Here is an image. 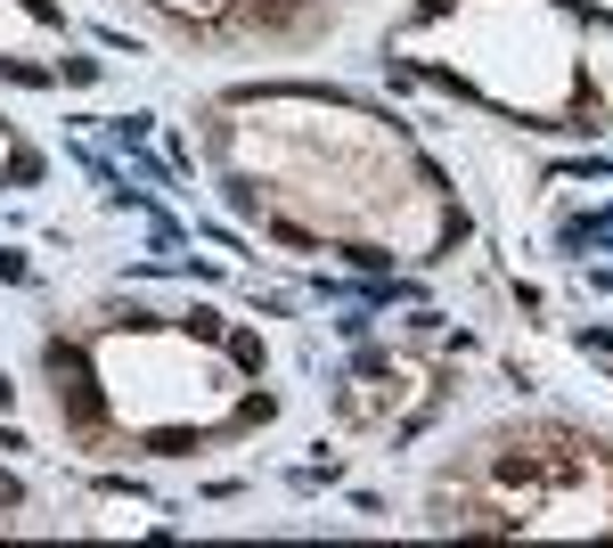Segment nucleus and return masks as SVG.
<instances>
[{
  "label": "nucleus",
  "instance_id": "1",
  "mask_svg": "<svg viewBox=\"0 0 613 548\" xmlns=\"http://www.w3.org/2000/svg\"><path fill=\"white\" fill-rule=\"evenodd\" d=\"M50 376H58V417H66L74 434H91L107 410H98V393H91V369H82V352H74V344H50Z\"/></svg>",
  "mask_w": 613,
  "mask_h": 548
}]
</instances>
